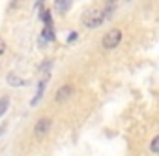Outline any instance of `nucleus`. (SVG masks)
Segmentation results:
<instances>
[{
  "mask_svg": "<svg viewBox=\"0 0 159 156\" xmlns=\"http://www.w3.org/2000/svg\"><path fill=\"white\" fill-rule=\"evenodd\" d=\"M105 21H107V15H105V10H103V8L88 10V12L83 15V25H84L86 28H98V27H101Z\"/></svg>",
  "mask_w": 159,
  "mask_h": 156,
  "instance_id": "obj_1",
  "label": "nucleus"
},
{
  "mask_svg": "<svg viewBox=\"0 0 159 156\" xmlns=\"http://www.w3.org/2000/svg\"><path fill=\"white\" fill-rule=\"evenodd\" d=\"M120 41H122V30L120 28H111V30H107L103 34L101 47L107 49V51H112V49H116L120 45Z\"/></svg>",
  "mask_w": 159,
  "mask_h": 156,
  "instance_id": "obj_2",
  "label": "nucleus"
},
{
  "mask_svg": "<svg viewBox=\"0 0 159 156\" xmlns=\"http://www.w3.org/2000/svg\"><path fill=\"white\" fill-rule=\"evenodd\" d=\"M51 130H52V119H51V117H41V119H38L36 124H34V135H36L38 139H43Z\"/></svg>",
  "mask_w": 159,
  "mask_h": 156,
  "instance_id": "obj_3",
  "label": "nucleus"
},
{
  "mask_svg": "<svg viewBox=\"0 0 159 156\" xmlns=\"http://www.w3.org/2000/svg\"><path fill=\"white\" fill-rule=\"evenodd\" d=\"M73 85H62L58 90H56V94H54V102H58V104H64V102H67L71 96H73Z\"/></svg>",
  "mask_w": 159,
  "mask_h": 156,
  "instance_id": "obj_4",
  "label": "nucleus"
},
{
  "mask_svg": "<svg viewBox=\"0 0 159 156\" xmlns=\"http://www.w3.org/2000/svg\"><path fill=\"white\" fill-rule=\"evenodd\" d=\"M56 40V34H54V25H47L43 27L41 34H39V41L45 43V41H54Z\"/></svg>",
  "mask_w": 159,
  "mask_h": 156,
  "instance_id": "obj_5",
  "label": "nucleus"
},
{
  "mask_svg": "<svg viewBox=\"0 0 159 156\" xmlns=\"http://www.w3.org/2000/svg\"><path fill=\"white\" fill-rule=\"evenodd\" d=\"M71 4H73V0H54L52 8H54V12H58V13H66V12L71 8Z\"/></svg>",
  "mask_w": 159,
  "mask_h": 156,
  "instance_id": "obj_6",
  "label": "nucleus"
},
{
  "mask_svg": "<svg viewBox=\"0 0 159 156\" xmlns=\"http://www.w3.org/2000/svg\"><path fill=\"white\" fill-rule=\"evenodd\" d=\"M6 81H8V85H10V87H15V89H17V87H25V85H26V81L23 79V77H19V75H15V73H10Z\"/></svg>",
  "mask_w": 159,
  "mask_h": 156,
  "instance_id": "obj_7",
  "label": "nucleus"
},
{
  "mask_svg": "<svg viewBox=\"0 0 159 156\" xmlns=\"http://www.w3.org/2000/svg\"><path fill=\"white\" fill-rule=\"evenodd\" d=\"M39 19L43 21L45 27H47V25H52V10H49V8H41V10H39Z\"/></svg>",
  "mask_w": 159,
  "mask_h": 156,
  "instance_id": "obj_8",
  "label": "nucleus"
},
{
  "mask_svg": "<svg viewBox=\"0 0 159 156\" xmlns=\"http://www.w3.org/2000/svg\"><path fill=\"white\" fill-rule=\"evenodd\" d=\"M51 68H52V60L47 58V60H43V62L38 66V73H43V77H47V79H49V71H51Z\"/></svg>",
  "mask_w": 159,
  "mask_h": 156,
  "instance_id": "obj_9",
  "label": "nucleus"
},
{
  "mask_svg": "<svg viewBox=\"0 0 159 156\" xmlns=\"http://www.w3.org/2000/svg\"><path fill=\"white\" fill-rule=\"evenodd\" d=\"M10 107V96H2L0 98V117H2Z\"/></svg>",
  "mask_w": 159,
  "mask_h": 156,
  "instance_id": "obj_10",
  "label": "nucleus"
},
{
  "mask_svg": "<svg viewBox=\"0 0 159 156\" xmlns=\"http://www.w3.org/2000/svg\"><path fill=\"white\" fill-rule=\"evenodd\" d=\"M150 150H152L153 154H159V134L152 139V143H150Z\"/></svg>",
  "mask_w": 159,
  "mask_h": 156,
  "instance_id": "obj_11",
  "label": "nucleus"
},
{
  "mask_svg": "<svg viewBox=\"0 0 159 156\" xmlns=\"http://www.w3.org/2000/svg\"><path fill=\"white\" fill-rule=\"evenodd\" d=\"M23 2H25V0H11V2L8 4V12H15L17 8H21Z\"/></svg>",
  "mask_w": 159,
  "mask_h": 156,
  "instance_id": "obj_12",
  "label": "nucleus"
},
{
  "mask_svg": "<svg viewBox=\"0 0 159 156\" xmlns=\"http://www.w3.org/2000/svg\"><path fill=\"white\" fill-rule=\"evenodd\" d=\"M6 53V41L2 40V38H0V56H2Z\"/></svg>",
  "mask_w": 159,
  "mask_h": 156,
  "instance_id": "obj_13",
  "label": "nucleus"
},
{
  "mask_svg": "<svg viewBox=\"0 0 159 156\" xmlns=\"http://www.w3.org/2000/svg\"><path fill=\"white\" fill-rule=\"evenodd\" d=\"M77 36H79L77 32H71V34L67 36V41H69V43H71V41H75V40H77Z\"/></svg>",
  "mask_w": 159,
  "mask_h": 156,
  "instance_id": "obj_14",
  "label": "nucleus"
},
{
  "mask_svg": "<svg viewBox=\"0 0 159 156\" xmlns=\"http://www.w3.org/2000/svg\"><path fill=\"white\" fill-rule=\"evenodd\" d=\"M103 2H105V6H116L118 0H103Z\"/></svg>",
  "mask_w": 159,
  "mask_h": 156,
  "instance_id": "obj_15",
  "label": "nucleus"
},
{
  "mask_svg": "<svg viewBox=\"0 0 159 156\" xmlns=\"http://www.w3.org/2000/svg\"><path fill=\"white\" fill-rule=\"evenodd\" d=\"M6 128H8V122H4V124H2V126H0V135H2V134H4V132H6Z\"/></svg>",
  "mask_w": 159,
  "mask_h": 156,
  "instance_id": "obj_16",
  "label": "nucleus"
},
{
  "mask_svg": "<svg viewBox=\"0 0 159 156\" xmlns=\"http://www.w3.org/2000/svg\"><path fill=\"white\" fill-rule=\"evenodd\" d=\"M43 2H45V0H38V2H36V8H38V10H41V6H43Z\"/></svg>",
  "mask_w": 159,
  "mask_h": 156,
  "instance_id": "obj_17",
  "label": "nucleus"
},
{
  "mask_svg": "<svg viewBox=\"0 0 159 156\" xmlns=\"http://www.w3.org/2000/svg\"><path fill=\"white\" fill-rule=\"evenodd\" d=\"M125 2H131V0H125Z\"/></svg>",
  "mask_w": 159,
  "mask_h": 156,
  "instance_id": "obj_18",
  "label": "nucleus"
}]
</instances>
